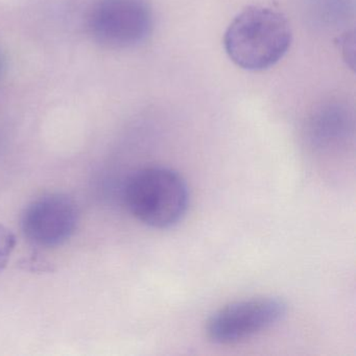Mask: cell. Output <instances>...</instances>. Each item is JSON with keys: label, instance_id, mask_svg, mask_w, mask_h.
<instances>
[{"label": "cell", "instance_id": "cell-6", "mask_svg": "<svg viewBox=\"0 0 356 356\" xmlns=\"http://www.w3.org/2000/svg\"><path fill=\"white\" fill-rule=\"evenodd\" d=\"M353 131V122L341 108L322 109L308 126V140L318 151H331L347 143Z\"/></svg>", "mask_w": 356, "mask_h": 356}, {"label": "cell", "instance_id": "cell-7", "mask_svg": "<svg viewBox=\"0 0 356 356\" xmlns=\"http://www.w3.org/2000/svg\"><path fill=\"white\" fill-rule=\"evenodd\" d=\"M15 245V235L11 230L0 225V272L7 266Z\"/></svg>", "mask_w": 356, "mask_h": 356}, {"label": "cell", "instance_id": "cell-2", "mask_svg": "<svg viewBox=\"0 0 356 356\" xmlns=\"http://www.w3.org/2000/svg\"><path fill=\"white\" fill-rule=\"evenodd\" d=\"M127 208L147 226L168 229L178 224L189 206L188 186L170 168L152 166L137 170L124 189Z\"/></svg>", "mask_w": 356, "mask_h": 356}, {"label": "cell", "instance_id": "cell-5", "mask_svg": "<svg viewBox=\"0 0 356 356\" xmlns=\"http://www.w3.org/2000/svg\"><path fill=\"white\" fill-rule=\"evenodd\" d=\"M78 222L76 202L63 193H49L26 207L22 225L31 243L39 247L55 248L72 236Z\"/></svg>", "mask_w": 356, "mask_h": 356}, {"label": "cell", "instance_id": "cell-8", "mask_svg": "<svg viewBox=\"0 0 356 356\" xmlns=\"http://www.w3.org/2000/svg\"><path fill=\"white\" fill-rule=\"evenodd\" d=\"M3 58H1V56H0V76H1V74H3Z\"/></svg>", "mask_w": 356, "mask_h": 356}, {"label": "cell", "instance_id": "cell-3", "mask_svg": "<svg viewBox=\"0 0 356 356\" xmlns=\"http://www.w3.org/2000/svg\"><path fill=\"white\" fill-rule=\"evenodd\" d=\"M89 33L110 49H130L145 42L153 29L145 0H99L89 12Z\"/></svg>", "mask_w": 356, "mask_h": 356}, {"label": "cell", "instance_id": "cell-4", "mask_svg": "<svg viewBox=\"0 0 356 356\" xmlns=\"http://www.w3.org/2000/svg\"><path fill=\"white\" fill-rule=\"evenodd\" d=\"M287 304L277 297L233 302L214 312L206 324V335L216 345H233L251 339L284 318Z\"/></svg>", "mask_w": 356, "mask_h": 356}, {"label": "cell", "instance_id": "cell-1", "mask_svg": "<svg viewBox=\"0 0 356 356\" xmlns=\"http://www.w3.org/2000/svg\"><path fill=\"white\" fill-rule=\"evenodd\" d=\"M291 31L280 12L250 7L231 22L225 34L229 58L243 70L261 72L274 66L289 51Z\"/></svg>", "mask_w": 356, "mask_h": 356}]
</instances>
